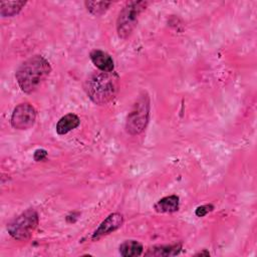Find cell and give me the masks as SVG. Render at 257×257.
<instances>
[{"instance_id":"6da1fadb","label":"cell","mask_w":257,"mask_h":257,"mask_svg":"<svg viewBox=\"0 0 257 257\" xmlns=\"http://www.w3.org/2000/svg\"><path fill=\"white\" fill-rule=\"evenodd\" d=\"M50 72L51 66L48 60L41 55H34L20 64L15 78L23 92L32 93L44 83Z\"/></svg>"},{"instance_id":"7a4b0ae2","label":"cell","mask_w":257,"mask_h":257,"mask_svg":"<svg viewBox=\"0 0 257 257\" xmlns=\"http://www.w3.org/2000/svg\"><path fill=\"white\" fill-rule=\"evenodd\" d=\"M118 76L113 71H93L83 82L86 95L97 105H104L111 101L118 91Z\"/></svg>"},{"instance_id":"3957f363","label":"cell","mask_w":257,"mask_h":257,"mask_svg":"<svg viewBox=\"0 0 257 257\" xmlns=\"http://www.w3.org/2000/svg\"><path fill=\"white\" fill-rule=\"evenodd\" d=\"M151 101L147 91H142L135 100L125 120V131L132 136L142 134L149 122Z\"/></svg>"},{"instance_id":"277c9868","label":"cell","mask_w":257,"mask_h":257,"mask_svg":"<svg viewBox=\"0 0 257 257\" xmlns=\"http://www.w3.org/2000/svg\"><path fill=\"white\" fill-rule=\"evenodd\" d=\"M148 5L147 1H130L123 6L116 19V32L120 38L126 39L131 36Z\"/></svg>"},{"instance_id":"5b68a950","label":"cell","mask_w":257,"mask_h":257,"mask_svg":"<svg viewBox=\"0 0 257 257\" xmlns=\"http://www.w3.org/2000/svg\"><path fill=\"white\" fill-rule=\"evenodd\" d=\"M38 213L34 209H27L7 224L9 235L18 241L27 240L37 228Z\"/></svg>"},{"instance_id":"8992f818","label":"cell","mask_w":257,"mask_h":257,"mask_svg":"<svg viewBox=\"0 0 257 257\" xmlns=\"http://www.w3.org/2000/svg\"><path fill=\"white\" fill-rule=\"evenodd\" d=\"M36 110L29 102H22L18 104L11 114V125L19 131L28 130L35 123Z\"/></svg>"},{"instance_id":"52a82bcc","label":"cell","mask_w":257,"mask_h":257,"mask_svg":"<svg viewBox=\"0 0 257 257\" xmlns=\"http://www.w3.org/2000/svg\"><path fill=\"white\" fill-rule=\"evenodd\" d=\"M123 223V216L120 213H112L107 216L98 226V228L93 232L91 239L93 241L100 239L103 236H106L116 229H118Z\"/></svg>"},{"instance_id":"ba28073f","label":"cell","mask_w":257,"mask_h":257,"mask_svg":"<svg viewBox=\"0 0 257 257\" xmlns=\"http://www.w3.org/2000/svg\"><path fill=\"white\" fill-rule=\"evenodd\" d=\"M89 56H90L92 63L100 71H105V72L113 71L114 62H113V59L111 58V56L107 52H105L103 50H99V49H94L90 52Z\"/></svg>"},{"instance_id":"9c48e42d","label":"cell","mask_w":257,"mask_h":257,"mask_svg":"<svg viewBox=\"0 0 257 257\" xmlns=\"http://www.w3.org/2000/svg\"><path fill=\"white\" fill-rule=\"evenodd\" d=\"M182 249V243H176L172 245H157L148 249L145 253L146 256H156V257H168L175 256L180 253Z\"/></svg>"},{"instance_id":"30bf717a","label":"cell","mask_w":257,"mask_h":257,"mask_svg":"<svg viewBox=\"0 0 257 257\" xmlns=\"http://www.w3.org/2000/svg\"><path fill=\"white\" fill-rule=\"evenodd\" d=\"M80 123L79 117L74 113H67L59 118V120L56 123L55 130L56 133L60 136L66 135L70 131L76 128Z\"/></svg>"},{"instance_id":"8fae6325","label":"cell","mask_w":257,"mask_h":257,"mask_svg":"<svg viewBox=\"0 0 257 257\" xmlns=\"http://www.w3.org/2000/svg\"><path fill=\"white\" fill-rule=\"evenodd\" d=\"M179 200L180 199L177 195L164 197L155 204L154 209L158 213H174L179 210V207H180Z\"/></svg>"},{"instance_id":"7c38bea8","label":"cell","mask_w":257,"mask_h":257,"mask_svg":"<svg viewBox=\"0 0 257 257\" xmlns=\"http://www.w3.org/2000/svg\"><path fill=\"white\" fill-rule=\"evenodd\" d=\"M119 254L123 257H135L142 255L144 251L143 245L136 240H125L118 247Z\"/></svg>"},{"instance_id":"4fadbf2b","label":"cell","mask_w":257,"mask_h":257,"mask_svg":"<svg viewBox=\"0 0 257 257\" xmlns=\"http://www.w3.org/2000/svg\"><path fill=\"white\" fill-rule=\"evenodd\" d=\"M26 1H1L0 14L3 17H12L20 12L25 6Z\"/></svg>"},{"instance_id":"5bb4252c","label":"cell","mask_w":257,"mask_h":257,"mask_svg":"<svg viewBox=\"0 0 257 257\" xmlns=\"http://www.w3.org/2000/svg\"><path fill=\"white\" fill-rule=\"evenodd\" d=\"M111 4L112 2H107V1H85L84 2V5L87 11L95 16L103 14Z\"/></svg>"},{"instance_id":"9a60e30c","label":"cell","mask_w":257,"mask_h":257,"mask_svg":"<svg viewBox=\"0 0 257 257\" xmlns=\"http://www.w3.org/2000/svg\"><path fill=\"white\" fill-rule=\"evenodd\" d=\"M214 210V206L212 204H206V205H202V206H199L196 211H195V214L196 216L198 217H204L205 215H207L208 213L212 212Z\"/></svg>"},{"instance_id":"2e32d148","label":"cell","mask_w":257,"mask_h":257,"mask_svg":"<svg viewBox=\"0 0 257 257\" xmlns=\"http://www.w3.org/2000/svg\"><path fill=\"white\" fill-rule=\"evenodd\" d=\"M33 158L36 162H40V161H43L47 158V151L44 150V149H37L35 152H34V155H33Z\"/></svg>"},{"instance_id":"e0dca14e","label":"cell","mask_w":257,"mask_h":257,"mask_svg":"<svg viewBox=\"0 0 257 257\" xmlns=\"http://www.w3.org/2000/svg\"><path fill=\"white\" fill-rule=\"evenodd\" d=\"M196 256H203V255H205V256H209L210 255V253L208 252V251H206V250H204V251H202V252H199V253H196L195 254Z\"/></svg>"}]
</instances>
